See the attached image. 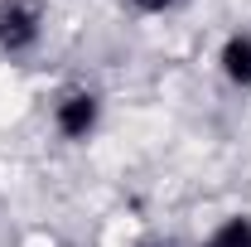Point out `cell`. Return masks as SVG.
Masks as SVG:
<instances>
[{
	"instance_id": "obj_1",
	"label": "cell",
	"mask_w": 251,
	"mask_h": 247,
	"mask_svg": "<svg viewBox=\"0 0 251 247\" xmlns=\"http://www.w3.org/2000/svg\"><path fill=\"white\" fill-rule=\"evenodd\" d=\"M44 39V10L34 0H0V54L25 59Z\"/></svg>"
},
{
	"instance_id": "obj_2",
	"label": "cell",
	"mask_w": 251,
	"mask_h": 247,
	"mask_svg": "<svg viewBox=\"0 0 251 247\" xmlns=\"http://www.w3.org/2000/svg\"><path fill=\"white\" fill-rule=\"evenodd\" d=\"M97 126H101V97L92 88H68V93H58V102H53V131H58L63 141L82 146V141L97 136Z\"/></svg>"
},
{
	"instance_id": "obj_3",
	"label": "cell",
	"mask_w": 251,
	"mask_h": 247,
	"mask_svg": "<svg viewBox=\"0 0 251 247\" xmlns=\"http://www.w3.org/2000/svg\"><path fill=\"white\" fill-rule=\"evenodd\" d=\"M218 63H222V73H227V83H237V88H251V30L232 34V39L222 44Z\"/></svg>"
},
{
	"instance_id": "obj_4",
	"label": "cell",
	"mask_w": 251,
	"mask_h": 247,
	"mask_svg": "<svg viewBox=\"0 0 251 247\" xmlns=\"http://www.w3.org/2000/svg\"><path fill=\"white\" fill-rule=\"evenodd\" d=\"M198 247H251V214H227Z\"/></svg>"
},
{
	"instance_id": "obj_5",
	"label": "cell",
	"mask_w": 251,
	"mask_h": 247,
	"mask_svg": "<svg viewBox=\"0 0 251 247\" xmlns=\"http://www.w3.org/2000/svg\"><path fill=\"white\" fill-rule=\"evenodd\" d=\"M184 0H130V10L135 15H174Z\"/></svg>"
},
{
	"instance_id": "obj_6",
	"label": "cell",
	"mask_w": 251,
	"mask_h": 247,
	"mask_svg": "<svg viewBox=\"0 0 251 247\" xmlns=\"http://www.w3.org/2000/svg\"><path fill=\"white\" fill-rule=\"evenodd\" d=\"M135 247H169V243H159V238H145V243H135Z\"/></svg>"
}]
</instances>
